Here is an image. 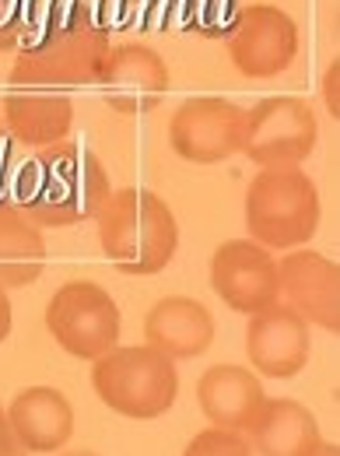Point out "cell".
Returning <instances> with one entry per match:
<instances>
[{"instance_id":"ac0fdd59","label":"cell","mask_w":340,"mask_h":456,"mask_svg":"<svg viewBox=\"0 0 340 456\" xmlns=\"http://www.w3.org/2000/svg\"><path fill=\"white\" fill-rule=\"evenodd\" d=\"M246 436L253 453L260 456H309L323 443L316 414L291 397L263 400Z\"/></svg>"},{"instance_id":"2e32d148","label":"cell","mask_w":340,"mask_h":456,"mask_svg":"<svg viewBox=\"0 0 340 456\" xmlns=\"http://www.w3.org/2000/svg\"><path fill=\"white\" fill-rule=\"evenodd\" d=\"M144 338L172 362L197 358L215 344V316L204 302L186 295H166L148 309Z\"/></svg>"},{"instance_id":"d4e9b609","label":"cell","mask_w":340,"mask_h":456,"mask_svg":"<svg viewBox=\"0 0 340 456\" xmlns=\"http://www.w3.org/2000/svg\"><path fill=\"white\" fill-rule=\"evenodd\" d=\"M0 456H28L25 446L18 443V436L11 432V421H7V411L0 407Z\"/></svg>"},{"instance_id":"4fadbf2b","label":"cell","mask_w":340,"mask_h":456,"mask_svg":"<svg viewBox=\"0 0 340 456\" xmlns=\"http://www.w3.org/2000/svg\"><path fill=\"white\" fill-rule=\"evenodd\" d=\"M246 354L249 365L267 379H295L312 354L309 323L287 309L284 302H274L249 316L246 327Z\"/></svg>"},{"instance_id":"9a60e30c","label":"cell","mask_w":340,"mask_h":456,"mask_svg":"<svg viewBox=\"0 0 340 456\" xmlns=\"http://www.w3.org/2000/svg\"><path fill=\"white\" fill-rule=\"evenodd\" d=\"M197 400H200L204 418L215 428L246 436L267 394H263L260 376L249 372L246 365H211L197 383Z\"/></svg>"},{"instance_id":"44dd1931","label":"cell","mask_w":340,"mask_h":456,"mask_svg":"<svg viewBox=\"0 0 340 456\" xmlns=\"http://www.w3.org/2000/svg\"><path fill=\"white\" fill-rule=\"evenodd\" d=\"M182 456H253V446H249L246 436L211 425V428H204L200 436L190 439Z\"/></svg>"},{"instance_id":"83f0119b","label":"cell","mask_w":340,"mask_h":456,"mask_svg":"<svg viewBox=\"0 0 340 456\" xmlns=\"http://www.w3.org/2000/svg\"><path fill=\"white\" fill-rule=\"evenodd\" d=\"M60 456H102V453H95V450H63Z\"/></svg>"},{"instance_id":"5b68a950","label":"cell","mask_w":340,"mask_h":456,"mask_svg":"<svg viewBox=\"0 0 340 456\" xmlns=\"http://www.w3.org/2000/svg\"><path fill=\"white\" fill-rule=\"evenodd\" d=\"M249 239L267 249H298L320 228V190L302 169H260L246 190Z\"/></svg>"},{"instance_id":"f1b7e54d","label":"cell","mask_w":340,"mask_h":456,"mask_svg":"<svg viewBox=\"0 0 340 456\" xmlns=\"http://www.w3.org/2000/svg\"><path fill=\"white\" fill-rule=\"evenodd\" d=\"M4 137H7V130H4V119H0V148H4Z\"/></svg>"},{"instance_id":"8992f818","label":"cell","mask_w":340,"mask_h":456,"mask_svg":"<svg viewBox=\"0 0 340 456\" xmlns=\"http://www.w3.org/2000/svg\"><path fill=\"white\" fill-rule=\"evenodd\" d=\"M316 141L320 123L312 106L295 95H271L246 113L239 155L260 169H298L316 151Z\"/></svg>"},{"instance_id":"30bf717a","label":"cell","mask_w":340,"mask_h":456,"mask_svg":"<svg viewBox=\"0 0 340 456\" xmlns=\"http://www.w3.org/2000/svg\"><path fill=\"white\" fill-rule=\"evenodd\" d=\"M211 288L228 309L253 316L278 302V260L253 239H228L211 256Z\"/></svg>"},{"instance_id":"277c9868","label":"cell","mask_w":340,"mask_h":456,"mask_svg":"<svg viewBox=\"0 0 340 456\" xmlns=\"http://www.w3.org/2000/svg\"><path fill=\"white\" fill-rule=\"evenodd\" d=\"M92 387L99 400L134 421L162 418L179 397V372L169 354L151 344H134L99 354L92 365Z\"/></svg>"},{"instance_id":"603a6c76","label":"cell","mask_w":340,"mask_h":456,"mask_svg":"<svg viewBox=\"0 0 340 456\" xmlns=\"http://www.w3.org/2000/svg\"><path fill=\"white\" fill-rule=\"evenodd\" d=\"M116 4L126 11V18L151 21V18H158L162 11H166V18H169V0H116Z\"/></svg>"},{"instance_id":"6da1fadb","label":"cell","mask_w":340,"mask_h":456,"mask_svg":"<svg viewBox=\"0 0 340 456\" xmlns=\"http://www.w3.org/2000/svg\"><path fill=\"white\" fill-rule=\"evenodd\" d=\"M113 193L109 172L85 144L60 141L39 148L32 162L18 172L14 204L39 228H70L92 222Z\"/></svg>"},{"instance_id":"7402d4cb","label":"cell","mask_w":340,"mask_h":456,"mask_svg":"<svg viewBox=\"0 0 340 456\" xmlns=\"http://www.w3.org/2000/svg\"><path fill=\"white\" fill-rule=\"evenodd\" d=\"M25 28V0H0V50H14Z\"/></svg>"},{"instance_id":"3957f363","label":"cell","mask_w":340,"mask_h":456,"mask_svg":"<svg viewBox=\"0 0 340 456\" xmlns=\"http://www.w3.org/2000/svg\"><path fill=\"white\" fill-rule=\"evenodd\" d=\"M99 246L106 260L126 278L166 271L179 249V225L172 208L151 190H113L95 215Z\"/></svg>"},{"instance_id":"9c48e42d","label":"cell","mask_w":340,"mask_h":456,"mask_svg":"<svg viewBox=\"0 0 340 456\" xmlns=\"http://www.w3.org/2000/svg\"><path fill=\"white\" fill-rule=\"evenodd\" d=\"M246 110L222 95L186 99L169 119L172 151L193 166H218L242 148Z\"/></svg>"},{"instance_id":"52a82bcc","label":"cell","mask_w":340,"mask_h":456,"mask_svg":"<svg viewBox=\"0 0 340 456\" xmlns=\"http://www.w3.org/2000/svg\"><path fill=\"white\" fill-rule=\"evenodd\" d=\"M46 330L67 354L95 362L119 344V305L95 281H67L46 305Z\"/></svg>"},{"instance_id":"ba28073f","label":"cell","mask_w":340,"mask_h":456,"mask_svg":"<svg viewBox=\"0 0 340 456\" xmlns=\"http://www.w3.org/2000/svg\"><path fill=\"white\" fill-rule=\"evenodd\" d=\"M225 50L246 77H278L298 53V25L274 4H242L225 32Z\"/></svg>"},{"instance_id":"7a4b0ae2","label":"cell","mask_w":340,"mask_h":456,"mask_svg":"<svg viewBox=\"0 0 340 456\" xmlns=\"http://www.w3.org/2000/svg\"><path fill=\"white\" fill-rule=\"evenodd\" d=\"M106 53H109L106 25H99L88 7L57 4V11H50L25 39L11 67V85L53 88V92L95 85Z\"/></svg>"},{"instance_id":"e0dca14e","label":"cell","mask_w":340,"mask_h":456,"mask_svg":"<svg viewBox=\"0 0 340 456\" xmlns=\"http://www.w3.org/2000/svg\"><path fill=\"white\" fill-rule=\"evenodd\" d=\"M11 432L25 453H57L74 436V407L57 387H28L7 407Z\"/></svg>"},{"instance_id":"8fae6325","label":"cell","mask_w":340,"mask_h":456,"mask_svg":"<svg viewBox=\"0 0 340 456\" xmlns=\"http://www.w3.org/2000/svg\"><path fill=\"white\" fill-rule=\"evenodd\" d=\"M278 298L287 309H295L309 327L320 330H340V267L337 260L298 249L284 253L278 260Z\"/></svg>"},{"instance_id":"484cf974","label":"cell","mask_w":340,"mask_h":456,"mask_svg":"<svg viewBox=\"0 0 340 456\" xmlns=\"http://www.w3.org/2000/svg\"><path fill=\"white\" fill-rule=\"evenodd\" d=\"M11 334V298H7V288L0 285V344L7 341Z\"/></svg>"},{"instance_id":"d6986e66","label":"cell","mask_w":340,"mask_h":456,"mask_svg":"<svg viewBox=\"0 0 340 456\" xmlns=\"http://www.w3.org/2000/svg\"><path fill=\"white\" fill-rule=\"evenodd\" d=\"M46 271V239L14 200H0V285H36Z\"/></svg>"},{"instance_id":"cb8c5ba5","label":"cell","mask_w":340,"mask_h":456,"mask_svg":"<svg viewBox=\"0 0 340 456\" xmlns=\"http://www.w3.org/2000/svg\"><path fill=\"white\" fill-rule=\"evenodd\" d=\"M337 81H340V60H334V63L327 67V74H323V102H327V110H330V116H334V119L340 116Z\"/></svg>"},{"instance_id":"7c38bea8","label":"cell","mask_w":340,"mask_h":456,"mask_svg":"<svg viewBox=\"0 0 340 456\" xmlns=\"http://www.w3.org/2000/svg\"><path fill=\"white\" fill-rule=\"evenodd\" d=\"M95 85L102 88V99L116 113L141 116L151 113L169 95V67L151 46L123 43L109 46Z\"/></svg>"},{"instance_id":"4316f807","label":"cell","mask_w":340,"mask_h":456,"mask_svg":"<svg viewBox=\"0 0 340 456\" xmlns=\"http://www.w3.org/2000/svg\"><path fill=\"white\" fill-rule=\"evenodd\" d=\"M309 456H340V446H330V443H320Z\"/></svg>"},{"instance_id":"ffe728a7","label":"cell","mask_w":340,"mask_h":456,"mask_svg":"<svg viewBox=\"0 0 340 456\" xmlns=\"http://www.w3.org/2000/svg\"><path fill=\"white\" fill-rule=\"evenodd\" d=\"M239 0H169V18L197 36H222L239 14Z\"/></svg>"},{"instance_id":"5bb4252c","label":"cell","mask_w":340,"mask_h":456,"mask_svg":"<svg viewBox=\"0 0 340 456\" xmlns=\"http://www.w3.org/2000/svg\"><path fill=\"white\" fill-rule=\"evenodd\" d=\"M0 119L7 137L25 148H53L67 141L74 123V102L53 88H11L4 95Z\"/></svg>"}]
</instances>
